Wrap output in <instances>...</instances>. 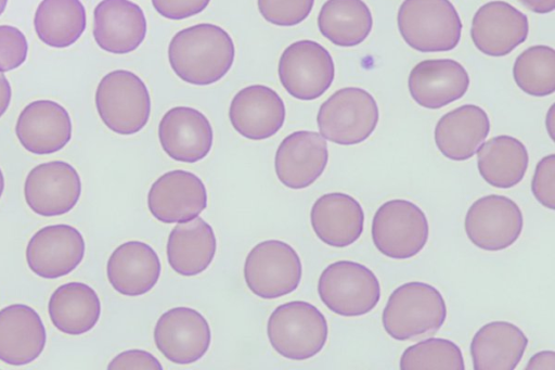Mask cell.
I'll use <instances>...</instances> for the list:
<instances>
[{
	"instance_id": "6da1fadb",
	"label": "cell",
	"mask_w": 555,
	"mask_h": 370,
	"mask_svg": "<svg viewBox=\"0 0 555 370\" xmlns=\"http://www.w3.org/2000/svg\"><path fill=\"white\" fill-rule=\"evenodd\" d=\"M235 48L220 26L203 23L178 31L168 46V61L183 81L207 86L217 82L232 67Z\"/></svg>"
},
{
	"instance_id": "7a4b0ae2",
	"label": "cell",
	"mask_w": 555,
	"mask_h": 370,
	"mask_svg": "<svg viewBox=\"0 0 555 370\" xmlns=\"http://www.w3.org/2000/svg\"><path fill=\"white\" fill-rule=\"evenodd\" d=\"M446 318L447 306L439 290L425 282L411 281L390 294L382 321L390 337L412 341L435 334Z\"/></svg>"
},
{
	"instance_id": "3957f363",
	"label": "cell",
	"mask_w": 555,
	"mask_h": 370,
	"mask_svg": "<svg viewBox=\"0 0 555 370\" xmlns=\"http://www.w3.org/2000/svg\"><path fill=\"white\" fill-rule=\"evenodd\" d=\"M397 23L403 40L420 52L453 50L460 42L463 27L450 0H404Z\"/></svg>"
},
{
	"instance_id": "277c9868",
	"label": "cell",
	"mask_w": 555,
	"mask_h": 370,
	"mask_svg": "<svg viewBox=\"0 0 555 370\" xmlns=\"http://www.w3.org/2000/svg\"><path fill=\"white\" fill-rule=\"evenodd\" d=\"M267 334L273 349L293 360H305L324 347L328 327L324 315L312 304L293 301L270 315Z\"/></svg>"
},
{
	"instance_id": "5b68a950",
	"label": "cell",
	"mask_w": 555,
	"mask_h": 370,
	"mask_svg": "<svg viewBox=\"0 0 555 370\" xmlns=\"http://www.w3.org/2000/svg\"><path fill=\"white\" fill-rule=\"evenodd\" d=\"M95 106L104 125L118 135H133L146 124L151 113L150 92L134 73H107L95 91Z\"/></svg>"
},
{
	"instance_id": "8992f818",
	"label": "cell",
	"mask_w": 555,
	"mask_h": 370,
	"mask_svg": "<svg viewBox=\"0 0 555 370\" xmlns=\"http://www.w3.org/2000/svg\"><path fill=\"white\" fill-rule=\"evenodd\" d=\"M379 111L373 95L358 87L335 91L318 112L320 135L340 145H353L366 140L375 130Z\"/></svg>"
},
{
	"instance_id": "52a82bcc",
	"label": "cell",
	"mask_w": 555,
	"mask_h": 370,
	"mask_svg": "<svg viewBox=\"0 0 555 370\" xmlns=\"http://www.w3.org/2000/svg\"><path fill=\"white\" fill-rule=\"evenodd\" d=\"M318 293L322 303L334 314L358 317L376 307L380 285L375 273L363 264L338 260L322 271Z\"/></svg>"
},
{
	"instance_id": "ba28073f",
	"label": "cell",
	"mask_w": 555,
	"mask_h": 370,
	"mask_svg": "<svg viewBox=\"0 0 555 370\" xmlns=\"http://www.w3.org/2000/svg\"><path fill=\"white\" fill-rule=\"evenodd\" d=\"M375 247L392 259H408L427 243L429 226L425 213L415 203L395 199L385 202L372 220Z\"/></svg>"
},
{
	"instance_id": "9c48e42d",
	"label": "cell",
	"mask_w": 555,
	"mask_h": 370,
	"mask_svg": "<svg viewBox=\"0 0 555 370\" xmlns=\"http://www.w3.org/2000/svg\"><path fill=\"white\" fill-rule=\"evenodd\" d=\"M301 276L299 255L289 244L279 240L256 244L244 264L247 288L261 298L272 299L294 292Z\"/></svg>"
},
{
	"instance_id": "30bf717a",
	"label": "cell",
	"mask_w": 555,
	"mask_h": 370,
	"mask_svg": "<svg viewBox=\"0 0 555 370\" xmlns=\"http://www.w3.org/2000/svg\"><path fill=\"white\" fill-rule=\"evenodd\" d=\"M278 73L281 85L293 98L311 101L331 87L335 65L323 46L305 39L291 43L283 51Z\"/></svg>"
},
{
	"instance_id": "8fae6325",
	"label": "cell",
	"mask_w": 555,
	"mask_h": 370,
	"mask_svg": "<svg viewBox=\"0 0 555 370\" xmlns=\"http://www.w3.org/2000/svg\"><path fill=\"white\" fill-rule=\"evenodd\" d=\"M522 226L519 206L512 199L500 194H489L475 201L464 220L470 242L489 252L502 251L514 244Z\"/></svg>"
},
{
	"instance_id": "7c38bea8",
	"label": "cell",
	"mask_w": 555,
	"mask_h": 370,
	"mask_svg": "<svg viewBox=\"0 0 555 370\" xmlns=\"http://www.w3.org/2000/svg\"><path fill=\"white\" fill-rule=\"evenodd\" d=\"M81 194L78 171L64 161H51L35 166L24 183L28 207L43 217L61 216L72 210Z\"/></svg>"
},
{
	"instance_id": "4fadbf2b",
	"label": "cell",
	"mask_w": 555,
	"mask_h": 370,
	"mask_svg": "<svg viewBox=\"0 0 555 370\" xmlns=\"http://www.w3.org/2000/svg\"><path fill=\"white\" fill-rule=\"evenodd\" d=\"M154 342L171 362L190 365L207 353L211 331L199 311L191 307H175L158 318L154 328Z\"/></svg>"
},
{
	"instance_id": "5bb4252c",
	"label": "cell",
	"mask_w": 555,
	"mask_h": 370,
	"mask_svg": "<svg viewBox=\"0 0 555 370\" xmlns=\"http://www.w3.org/2000/svg\"><path fill=\"white\" fill-rule=\"evenodd\" d=\"M85 239L73 226L60 224L39 229L26 246L29 269L40 278L56 279L70 273L81 263Z\"/></svg>"
},
{
	"instance_id": "9a60e30c",
	"label": "cell",
	"mask_w": 555,
	"mask_h": 370,
	"mask_svg": "<svg viewBox=\"0 0 555 370\" xmlns=\"http://www.w3.org/2000/svg\"><path fill=\"white\" fill-rule=\"evenodd\" d=\"M147 207L164 224L189 221L207 207V191L195 174L175 169L163 174L150 188Z\"/></svg>"
},
{
	"instance_id": "2e32d148",
	"label": "cell",
	"mask_w": 555,
	"mask_h": 370,
	"mask_svg": "<svg viewBox=\"0 0 555 370\" xmlns=\"http://www.w3.org/2000/svg\"><path fill=\"white\" fill-rule=\"evenodd\" d=\"M528 33L527 15L505 1L485 3L472 21V40L480 52L489 56L511 53L527 39Z\"/></svg>"
},
{
	"instance_id": "e0dca14e",
	"label": "cell",
	"mask_w": 555,
	"mask_h": 370,
	"mask_svg": "<svg viewBox=\"0 0 555 370\" xmlns=\"http://www.w3.org/2000/svg\"><path fill=\"white\" fill-rule=\"evenodd\" d=\"M327 161L326 140L315 131L299 130L280 143L274 168L285 187L299 190L311 186L323 174Z\"/></svg>"
},
{
	"instance_id": "ac0fdd59",
	"label": "cell",
	"mask_w": 555,
	"mask_h": 370,
	"mask_svg": "<svg viewBox=\"0 0 555 370\" xmlns=\"http://www.w3.org/2000/svg\"><path fill=\"white\" fill-rule=\"evenodd\" d=\"M158 139L165 153L172 160L195 163L210 152L214 132L202 112L189 106H175L160 119Z\"/></svg>"
},
{
	"instance_id": "d6986e66",
	"label": "cell",
	"mask_w": 555,
	"mask_h": 370,
	"mask_svg": "<svg viewBox=\"0 0 555 370\" xmlns=\"http://www.w3.org/2000/svg\"><path fill=\"white\" fill-rule=\"evenodd\" d=\"M15 133L25 150L37 155L62 150L72 139V119L64 106L51 100L27 104L17 117Z\"/></svg>"
},
{
	"instance_id": "ffe728a7",
	"label": "cell",
	"mask_w": 555,
	"mask_h": 370,
	"mask_svg": "<svg viewBox=\"0 0 555 370\" xmlns=\"http://www.w3.org/2000/svg\"><path fill=\"white\" fill-rule=\"evenodd\" d=\"M285 115L282 98L264 85L241 89L229 107L231 125L249 140H264L275 135L282 128Z\"/></svg>"
},
{
	"instance_id": "44dd1931",
	"label": "cell",
	"mask_w": 555,
	"mask_h": 370,
	"mask_svg": "<svg viewBox=\"0 0 555 370\" xmlns=\"http://www.w3.org/2000/svg\"><path fill=\"white\" fill-rule=\"evenodd\" d=\"M146 35L142 9L130 0H102L93 12V37L104 51L126 54L135 50Z\"/></svg>"
},
{
	"instance_id": "7402d4cb",
	"label": "cell",
	"mask_w": 555,
	"mask_h": 370,
	"mask_svg": "<svg viewBox=\"0 0 555 370\" xmlns=\"http://www.w3.org/2000/svg\"><path fill=\"white\" fill-rule=\"evenodd\" d=\"M408 86L418 105L435 110L461 99L468 89L469 76L457 61L425 60L412 68Z\"/></svg>"
},
{
	"instance_id": "603a6c76",
	"label": "cell",
	"mask_w": 555,
	"mask_h": 370,
	"mask_svg": "<svg viewBox=\"0 0 555 370\" xmlns=\"http://www.w3.org/2000/svg\"><path fill=\"white\" fill-rule=\"evenodd\" d=\"M47 333L39 314L25 304L0 310V360L11 366L28 365L44 349Z\"/></svg>"
},
{
	"instance_id": "cb8c5ba5",
	"label": "cell",
	"mask_w": 555,
	"mask_h": 370,
	"mask_svg": "<svg viewBox=\"0 0 555 370\" xmlns=\"http://www.w3.org/2000/svg\"><path fill=\"white\" fill-rule=\"evenodd\" d=\"M162 265L152 246L141 241H128L111 254L106 275L115 291L126 296H139L157 283Z\"/></svg>"
},
{
	"instance_id": "d4e9b609",
	"label": "cell",
	"mask_w": 555,
	"mask_h": 370,
	"mask_svg": "<svg viewBox=\"0 0 555 370\" xmlns=\"http://www.w3.org/2000/svg\"><path fill=\"white\" fill-rule=\"evenodd\" d=\"M311 227L317 237L334 247H346L362 234L364 212L351 195L341 192L320 196L310 212Z\"/></svg>"
},
{
	"instance_id": "484cf974",
	"label": "cell",
	"mask_w": 555,
	"mask_h": 370,
	"mask_svg": "<svg viewBox=\"0 0 555 370\" xmlns=\"http://www.w3.org/2000/svg\"><path fill=\"white\" fill-rule=\"evenodd\" d=\"M490 131V120L483 109L464 104L440 117L435 127L438 150L449 160L473 157Z\"/></svg>"
},
{
	"instance_id": "4316f807",
	"label": "cell",
	"mask_w": 555,
	"mask_h": 370,
	"mask_svg": "<svg viewBox=\"0 0 555 370\" xmlns=\"http://www.w3.org/2000/svg\"><path fill=\"white\" fill-rule=\"evenodd\" d=\"M528 339L517 326L491 321L482 326L470 342L475 370H514L520 362Z\"/></svg>"
},
{
	"instance_id": "83f0119b",
	"label": "cell",
	"mask_w": 555,
	"mask_h": 370,
	"mask_svg": "<svg viewBox=\"0 0 555 370\" xmlns=\"http://www.w3.org/2000/svg\"><path fill=\"white\" fill-rule=\"evenodd\" d=\"M217 251V239L211 226L196 217L178 222L169 233L167 259L179 275L193 277L211 264Z\"/></svg>"
},
{
	"instance_id": "f1b7e54d",
	"label": "cell",
	"mask_w": 555,
	"mask_h": 370,
	"mask_svg": "<svg viewBox=\"0 0 555 370\" xmlns=\"http://www.w3.org/2000/svg\"><path fill=\"white\" fill-rule=\"evenodd\" d=\"M48 312L57 330L69 335H80L98 323L101 302L90 285L73 281L62 284L52 293Z\"/></svg>"
},
{
	"instance_id": "f546056e",
	"label": "cell",
	"mask_w": 555,
	"mask_h": 370,
	"mask_svg": "<svg viewBox=\"0 0 555 370\" xmlns=\"http://www.w3.org/2000/svg\"><path fill=\"white\" fill-rule=\"evenodd\" d=\"M528 162L526 146L512 136L493 137L478 149L479 174L495 188L509 189L518 184L527 171Z\"/></svg>"
},
{
	"instance_id": "4dcf8cb0",
	"label": "cell",
	"mask_w": 555,
	"mask_h": 370,
	"mask_svg": "<svg viewBox=\"0 0 555 370\" xmlns=\"http://www.w3.org/2000/svg\"><path fill=\"white\" fill-rule=\"evenodd\" d=\"M320 33L338 47L363 42L373 27V17L362 0H327L318 15Z\"/></svg>"
},
{
	"instance_id": "1f68e13d",
	"label": "cell",
	"mask_w": 555,
	"mask_h": 370,
	"mask_svg": "<svg viewBox=\"0 0 555 370\" xmlns=\"http://www.w3.org/2000/svg\"><path fill=\"white\" fill-rule=\"evenodd\" d=\"M38 38L52 48L75 43L86 28V10L80 0H42L34 17Z\"/></svg>"
},
{
	"instance_id": "d6a6232c",
	"label": "cell",
	"mask_w": 555,
	"mask_h": 370,
	"mask_svg": "<svg viewBox=\"0 0 555 370\" xmlns=\"http://www.w3.org/2000/svg\"><path fill=\"white\" fill-rule=\"evenodd\" d=\"M513 76L527 94L546 97L555 91V51L548 46H532L515 60Z\"/></svg>"
},
{
	"instance_id": "836d02e7",
	"label": "cell",
	"mask_w": 555,
	"mask_h": 370,
	"mask_svg": "<svg viewBox=\"0 0 555 370\" xmlns=\"http://www.w3.org/2000/svg\"><path fill=\"white\" fill-rule=\"evenodd\" d=\"M401 370H464L461 348L452 341L430 337L404 349Z\"/></svg>"
},
{
	"instance_id": "e575fe53",
	"label": "cell",
	"mask_w": 555,
	"mask_h": 370,
	"mask_svg": "<svg viewBox=\"0 0 555 370\" xmlns=\"http://www.w3.org/2000/svg\"><path fill=\"white\" fill-rule=\"evenodd\" d=\"M314 0H257L261 16L278 26H294L308 17Z\"/></svg>"
},
{
	"instance_id": "d590c367",
	"label": "cell",
	"mask_w": 555,
	"mask_h": 370,
	"mask_svg": "<svg viewBox=\"0 0 555 370\" xmlns=\"http://www.w3.org/2000/svg\"><path fill=\"white\" fill-rule=\"evenodd\" d=\"M28 43L20 29L0 25V72H9L21 66L26 61Z\"/></svg>"
},
{
	"instance_id": "8d00e7d4",
	"label": "cell",
	"mask_w": 555,
	"mask_h": 370,
	"mask_svg": "<svg viewBox=\"0 0 555 370\" xmlns=\"http://www.w3.org/2000/svg\"><path fill=\"white\" fill-rule=\"evenodd\" d=\"M531 190L539 203L555 208V155L544 156L535 166Z\"/></svg>"
},
{
	"instance_id": "74e56055",
	"label": "cell",
	"mask_w": 555,
	"mask_h": 370,
	"mask_svg": "<svg viewBox=\"0 0 555 370\" xmlns=\"http://www.w3.org/2000/svg\"><path fill=\"white\" fill-rule=\"evenodd\" d=\"M210 0H152L155 10L169 20H183L204 11Z\"/></svg>"
},
{
	"instance_id": "f35d334b",
	"label": "cell",
	"mask_w": 555,
	"mask_h": 370,
	"mask_svg": "<svg viewBox=\"0 0 555 370\" xmlns=\"http://www.w3.org/2000/svg\"><path fill=\"white\" fill-rule=\"evenodd\" d=\"M109 370H162L163 366L151 353L142 349H129L115 356L107 366Z\"/></svg>"
},
{
	"instance_id": "ab89813d",
	"label": "cell",
	"mask_w": 555,
	"mask_h": 370,
	"mask_svg": "<svg viewBox=\"0 0 555 370\" xmlns=\"http://www.w3.org/2000/svg\"><path fill=\"white\" fill-rule=\"evenodd\" d=\"M555 353L553 350H542L534 354L528 361L526 370H554Z\"/></svg>"
},
{
	"instance_id": "60d3db41",
	"label": "cell",
	"mask_w": 555,
	"mask_h": 370,
	"mask_svg": "<svg viewBox=\"0 0 555 370\" xmlns=\"http://www.w3.org/2000/svg\"><path fill=\"white\" fill-rule=\"evenodd\" d=\"M534 13L546 14L555 9V0H518Z\"/></svg>"
},
{
	"instance_id": "b9f144b4",
	"label": "cell",
	"mask_w": 555,
	"mask_h": 370,
	"mask_svg": "<svg viewBox=\"0 0 555 370\" xmlns=\"http://www.w3.org/2000/svg\"><path fill=\"white\" fill-rule=\"evenodd\" d=\"M12 97V89L5 75L0 72V117L7 112Z\"/></svg>"
},
{
	"instance_id": "7bdbcfd3",
	"label": "cell",
	"mask_w": 555,
	"mask_h": 370,
	"mask_svg": "<svg viewBox=\"0 0 555 370\" xmlns=\"http://www.w3.org/2000/svg\"><path fill=\"white\" fill-rule=\"evenodd\" d=\"M3 190H4V176L0 168V199L2 196Z\"/></svg>"
},
{
	"instance_id": "ee69618b",
	"label": "cell",
	"mask_w": 555,
	"mask_h": 370,
	"mask_svg": "<svg viewBox=\"0 0 555 370\" xmlns=\"http://www.w3.org/2000/svg\"><path fill=\"white\" fill-rule=\"evenodd\" d=\"M8 0H0V15L3 13L7 7Z\"/></svg>"
}]
</instances>
